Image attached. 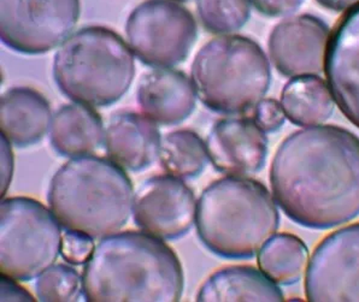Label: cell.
Instances as JSON below:
<instances>
[{
	"mask_svg": "<svg viewBox=\"0 0 359 302\" xmlns=\"http://www.w3.org/2000/svg\"><path fill=\"white\" fill-rule=\"evenodd\" d=\"M134 188L110 158L75 157L53 174L48 201L63 228L103 238L120 231L133 213Z\"/></svg>",
	"mask_w": 359,
	"mask_h": 302,
	"instance_id": "obj_3",
	"label": "cell"
},
{
	"mask_svg": "<svg viewBox=\"0 0 359 302\" xmlns=\"http://www.w3.org/2000/svg\"><path fill=\"white\" fill-rule=\"evenodd\" d=\"M325 73L335 104L359 128V4L344 13L330 35Z\"/></svg>",
	"mask_w": 359,
	"mask_h": 302,
	"instance_id": "obj_14",
	"label": "cell"
},
{
	"mask_svg": "<svg viewBox=\"0 0 359 302\" xmlns=\"http://www.w3.org/2000/svg\"><path fill=\"white\" fill-rule=\"evenodd\" d=\"M158 160L167 174L182 179L198 177L210 162L206 142L189 129H180L162 137Z\"/></svg>",
	"mask_w": 359,
	"mask_h": 302,
	"instance_id": "obj_22",
	"label": "cell"
},
{
	"mask_svg": "<svg viewBox=\"0 0 359 302\" xmlns=\"http://www.w3.org/2000/svg\"><path fill=\"white\" fill-rule=\"evenodd\" d=\"M330 35L325 22L311 15L287 18L270 33V60L283 76L318 75L325 71Z\"/></svg>",
	"mask_w": 359,
	"mask_h": 302,
	"instance_id": "obj_12",
	"label": "cell"
},
{
	"mask_svg": "<svg viewBox=\"0 0 359 302\" xmlns=\"http://www.w3.org/2000/svg\"><path fill=\"white\" fill-rule=\"evenodd\" d=\"M184 288L179 256L142 230L100 238L82 271L88 302H176Z\"/></svg>",
	"mask_w": 359,
	"mask_h": 302,
	"instance_id": "obj_2",
	"label": "cell"
},
{
	"mask_svg": "<svg viewBox=\"0 0 359 302\" xmlns=\"http://www.w3.org/2000/svg\"><path fill=\"white\" fill-rule=\"evenodd\" d=\"M257 261L262 273L276 284H294L306 273L308 247L294 235L275 234L258 252Z\"/></svg>",
	"mask_w": 359,
	"mask_h": 302,
	"instance_id": "obj_21",
	"label": "cell"
},
{
	"mask_svg": "<svg viewBox=\"0 0 359 302\" xmlns=\"http://www.w3.org/2000/svg\"><path fill=\"white\" fill-rule=\"evenodd\" d=\"M53 78L70 100L107 107L123 98L135 76V60L121 35L107 27L81 28L53 58Z\"/></svg>",
	"mask_w": 359,
	"mask_h": 302,
	"instance_id": "obj_5",
	"label": "cell"
},
{
	"mask_svg": "<svg viewBox=\"0 0 359 302\" xmlns=\"http://www.w3.org/2000/svg\"><path fill=\"white\" fill-rule=\"evenodd\" d=\"M278 206L264 184L226 176L204 189L197 201L196 228L201 242L226 259H248L274 236Z\"/></svg>",
	"mask_w": 359,
	"mask_h": 302,
	"instance_id": "obj_4",
	"label": "cell"
},
{
	"mask_svg": "<svg viewBox=\"0 0 359 302\" xmlns=\"http://www.w3.org/2000/svg\"><path fill=\"white\" fill-rule=\"evenodd\" d=\"M198 302L283 301L278 285L261 270L231 265L210 275L201 284Z\"/></svg>",
	"mask_w": 359,
	"mask_h": 302,
	"instance_id": "obj_19",
	"label": "cell"
},
{
	"mask_svg": "<svg viewBox=\"0 0 359 302\" xmlns=\"http://www.w3.org/2000/svg\"><path fill=\"white\" fill-rule=\"evenodd\" d=\"M252 118L263 132H274L283 127L286 114L278 100L263 99L253 109Z\"/></svg>",
	"mask_w": 359,
	"mask_h": 302,
	"instance_id": "obj_26",
	"label": "cell"
},
{
	"mask_svg": "<svg viewBox=\"0 0 359 302\" xmlns=\"http://www.w3.org/2000/svg\"><path fill=\"white\" fill-rule=\"evenodd\" d=\"M253 8L264 16L283 18L295 13L305 0H248Z\"/></svg>",
	"mask_w": 359,
	"mask_h": 302,
	"instance_id": "obj_27",
	"label": "cell"
},
{
	"mask_svg": "<svg viewBox=\"0 0 359 302\" xmlns=\"http://www.w3.org/2000/svg\"><path fill=\"white\" fill-rule=\"evenodd\" d=\"M287 118L299 127H316L333 115L335 100L330 85L317 75L293 77L281 93Z\"/></svg>",
	"mask_w": 359,
	"mask_h": 302,
	"instance_id": "obj_20",
	"label": "cell"
},
{
	"mask_svg": "<svg viewBox=\"0 0 359 302\" xmlns=\"http://www.w3.org/2000/svg\"><path fill=\"white\" fill-rule=\"evenodd\" d=\"M197 98L192 78L175 69L150 70L137 85L140 110L161 125H176L189 118L196 110Z\"/></svg>",
	"mask_w": 359,
	"mask_h": 302,
	"instance_id": "obj_15",
	"label": "cell"
},
{
	"mask_svg": "<svg viewBox=\"0 0 359 302\" xmlns=\"http://www.w3.org/2000/svg\"><path fill=\"white\" fill-rule=\"evenodd\" d=\"M13 174V153L11 142L1 135V196L9 189Z\"/></svg>",
	"mask_w": 359,
	"mask_h": 302,
	"instance_id": "obj_29",
	"label": "cell"
},
{
	"mask_svg": "<svg viewBox=\"0 0 359 302\" xmlns=\"http://www.w3.org/2000/svg\"><path fill=\"white\" fill-rule=\"evenodd\" d=\"M206 149L216 170L248 177L261 170L268 156V137L253 118L218 119L206 139Z\"/></svg>",
	"mask_w": 359,
	"mask_h": 302,
	"instance_id": "obj_13",
	"label": "cell"
},
{
	"mask_svg": "<svg viewBox=\"0 0 359 302\" xmlns=\"http://www.w3.org/2000/svg\"><path fill=\"white\" fill-rule=\"evenodd\" d=\"M18 282L13 278L1 275V282H0L1 301H36L34 296L26 288L18 284Z\"/></svg>",
	"mask_w": 359,
	"mask_h": 302,
	"instance_id": "obj_28",
	"label": "cell"
},
{
	"mask_svg": "<svg viewBox=\"0 0 359 302\" xmlns=\"http://www.w3.org/2000/svg\"><path fill=\"white\" fill-rule=\"evenodd\" d=\"M172 1H175V3H186V1H189V0H172Z\"/></svg>",
	"mask_w": 359,
	"mask_h": 302,
	"instance_id": "obj_31",
	"label": "cell"
},
{
	"mask_svg": "<svg viewBox=\"0 0 359 302\" xmlns=\"http://www.w3.org/2000/svg\"><path fill=\"white\" fill-rule=\"evenodd\" d=\"M161 142L152 119L134 111H118L109 121L104 145L109 158L122 169L142 171L158 159Z\"/></svg>",
	"mask_w": 359,
	"mask_h": 302,
	"instance_id": "obj_16",
	"label": "cell"
},
{
	"mask_svg": "<svg viewBox=\"0 0 359 302\" xmlns=\"http://www.w3.org/2000/svg\"><path fill=\"white\" fill-rule=\"evenodd\" d=\"M126 34L142 63L154 69L174 68L184 62L197 41V21L172 0H145L129 15Z\"/></svg>",
	"mask_w": 359,
	"mask_h": 302,
	"instance_id": "obj_8",
	"label": "cell"
},
{
	"mask_svg": "<svg viewBox=\"0 0 359 302\" xmlns=\"http://www.w3.org/2000/svg\"><path fill=\"white\" fill-rule=\"evenodd\" d=\"M93 238L75 230H68L62 235L60 256L70 265H85L95 252Z\"/></svg>",
	"mask_w": 359,
	"mask_h": 302,
	"instance_id": "obj_25",
	"label": "cell"
},
{
	"mask_svg": "<svg viewBox=\"0 0 359 302\" xmlns=\"http://www.w3.org/2000/svg\"><path fill=\"white\" fill-rule=\"evenodd\" d=\"M309 301H359V223L327 236L312 254L305 276Z\"/></svg>",
	"mask_w": 359,
	"mask_h": 302,
	"instance_id": "obj_10",
	"label": "cell"
},
{
	"mask_svg": "<svg viewBox=\"0 0 359 302\" xmlns=\"http://www.w3.org/2000/svg\"><path fill=\"white\" fill-rule=\"evenodd\" d=\"M35 291L39 301H79L83 295L82 276L69 265L53 264L38 277Z\"/></svg>",
	"mask_w": 359,
	"mask_h": 302,
	"instance_id": "obj_24",
	"label": "cell"
},
{
	"mask_svg": "<svg viewBox=\"0 0 359 302\" xmlns=\"http://www.w3.org/2000/svg\"><path fill=\"white\" fill-rule=\"evenodd\" d=\"M80 0H0V39L23 55H43L72 35Z\"/></svg>",
	"mask_w": 359,
	"mask_h": 302,
	"instance_id": "obj_9",
	"label": "cell"
},
{
	"mask_svg": "<svg viewBox=\"0 0 359 302\" xmlns=\"http://www.w3.org/2000/svg\"><path fill=\"white\" fill-rule=\"evenodd\" d=\"M52 210L25 196L1 200L0 273L18 282L38 278L60 256L62 229Z\"/></svg>",
	"mask_w": 359,
	"mask_h": 302,
	"instance_id": "obj_7",
	"label": "cell"
},
{
	"mask_svg": "<svg viewBox=\"0 0 359 302\" xmlns=\"http://www.w3.org/2000/svg\"><path fill=\"white\" fill-rule=\"evenodd\" d=\"M196 213L194 193L184 179L172 174L152 176L134 193V223L163 241L189 234L196 224Z\"/></svg>",
	"mask_w": 359,
	"mask_h": 302,
	"instance_id": "obj_11",
	"label": "cell"
},
{
	"mask_svg": "<svg viewBox=\"0 0 359 302\" xmlns=\"http://www.w3.org/2000/svg\"><path fill=\"white\" fill-rule=\"evenodd\" d=\"M198 98L221 115H243L263 100L271 83L262 47L241 35H222L198 51L191 67Z\"/></svg>",
	"mask_w": 359,
	"mask_h": 302,
	"instance_id": "obj_6",
	"label": "cell"
},
{
	"mask_svg": "<svg viewBox=\"0 0 359 302\" xmlns=\"http://www.w3.org/2000/svg\"><path fill=\"white\" fill-rule=\"evenodd\" d=\"M322 6L333 11H347L359 4V0H317Z\"/></svg>",
	"mask_w": 359,
	"mask_h": 302,
	"instance_id": "obj_30",
	"label": "cell"
},
{
	"mask_svg": "<svg viewBox=\"0 0 359 302\" xmlns=\"http://www.w3.org/2000/svg\"><path fill=\"white\" fill-rule=\"evenodd\" d=\"M105 140L102 116L93 107L74 102L57 111L50 127V142L62 157L90 156Z\"/></svg>",
	"mask_w": 359,
	"mask_h": 302,
	"instance_id": "obj_18",
	"label": "cell"
},
{
	"mask_svg": "<svg viewBox=\"0 0 359 302\" xmlns=\"http://www.w3.org/2000/svg\"><path fill=\"white\" fill-rule=\"evenodd\" d=\"M198 16L209 33H236L250 18L248 0H197Z\"/></svg>",
	"mask_w": 359,
	"mask_h": 302,
	"instance_id": "obj_23",
	"label": "cell"
},
{
	"mask_svg": "<svg viewBox=\"0 0 359 302\" xmlns=\"http://www.w3.org/2000/svg\"><path fill=\"white\" fill-rule=\"evenodd\" d=\"M51 105L30 87H13L1 94L0 130L11 145L21 149L36 145L51 127Z\"/></svg>",
	"mask_w": 359,
	"mask_h": 302,
	"instance_id": "obj_17",
	"label": "cell"
},
{
	"mask_svg": "<svg viewBox=\"0 0 359 302\" xmlns=\"http://www.w3.org/2000/svg\"><path fill=\"white\" fill-rule=\"evenodd\" d=\"M276 204L310 229H330L359 216V137L337 125L293 132L270 169Z\"/></svg>",
	"mask_w": 359,
	"mask_h": 302,
	"instance_id": "obj_1",
	"label": "cell"
}]
</instances>
